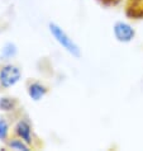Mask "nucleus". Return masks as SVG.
I'll use <instances>...</instances> for the list:
<instances>
[{
    "label": "nucleus",
    "instance_id": "obj_9",
    "mask_svg": "<svg viewBox=\"0 0 143 151\" xmlns=\"http://www.w3.org/2000/svg\"><path fill=\"white\" fill-rule=\"evenodd\" d=\"M10 149H14V150H20V151H29L31 147H29V145L27 144L26 141H23L22 138H13L9 144H8Z\"/></svg>",
    "mask_w": 143,
    "mask_h": 151
},
{
    "label": "nucleus",
    "instance_id": "obj_6",
    "mask_svg": "<svg viewBox=\"0 0 143 151\" xmlns=\"http://www.w3.org/2000/svg\"><path fill=\"white\" fill-rule=\"evenodd\" d=\"M128 15L134 18L143 17V0H130L128 5Z\"/></svg>",
    "mask_w": 143,
    "mask_h": 151
},
{
    "label": "nucleus",
    "instance_id": "obj_3",
    "mask_svg": "<svg viewBox=\"0 0 143 151\" xmlns=\"http://www.w3.org/2000/svg\"><path fill=\"white\" fill-rule=\"evenodd\" d=\"M113 33H114L115 40L122 42V43H128V42H130L136 37L134 28L127 22H123V20H119V22H117L114 24Z\"/></svg>",
    "mask_w": 143,
    "mask_h": 151
},
{
    "label": "nucleus",
    "instance_id": "obj_4",
    "mask_svg": "<svg viewBox=\"0 0 143 151\" xmlns=\"http://www.w3.org/2000/svg\"><path fill=\"white\" fill-rule=\"evenodd\" d=\"M14 132L16 137L22 138L23 141H26L28 145L32 144L33 141V136H32V126L29 123L28 119H20L18 121V123L15 124Z\"/></svg>",
    "mask_w": 143,
    "mask_h": 151
},
{
    "label": "nucleus",
    "instance_id": "obj_7",
    "mask_svg": "<svg viewBox=\"0 0 143 151\" xmlns=\"http://www.w3.org/2000/svg\"><path fill=\"white\" fill-rule=\"evenodd\" d=\"M16 53H18V47H16L15 43H13V42H6L1 48V58L3 60L13 58L16 56Z\"/></svg>",
    "mask_w": 143,
    "mask_h": 151
},
{
    "label": "nucleus",
    "instance_id": "obj_5",
    "mask_svg": "<svg viewBox=\"0 0 143 151\" xmlns=\"http://www.w3.org/2000/svg\"><path fill=\"white\" fill-rule=\"evenodd\" d=\"M28 95L29 98L34 102H39L41 99H43L46 94H47V88L43 84H41L38 81H33L28 85Z\"/></svg>",
    "mask_w": 143,
    "mask_h": 151
},
{
    "label": "nucleus",
    "instance_id": "obj_10",
    "mask_svg": "<svg viewBox=\"0 0 143 151\" xmlns=\"http://www.w3.org/2000/svg\"><path fill=\"white\" fill-rule=\"evenodd\" d=\"M8 135H9V124L5 118H0V140L5 141Z\"/></svg>",
    "mask_w": 143,
    "mask_h": 151
},
{
    "label": "nucleus",
    "instance_id": "obj_2",
    "mask_svg": "<svg viewBox=\"0 0 143 151\" xmlns=\"http://www.w3.org/2000/svg\"><path fill=\"white\" fill-rule=\"evenodd\" d=\"M22 79V71L18 66L8 64L0 69V86L4 89L14 86Z\"/></svg>",
    "mask_w": 143,
    "mask_h": 151
},
{
    "label": "nucleus",
    "instance_id": "obj_8",
    "mask_svg": "<svg viewBox=\"0 0 143 151\" xmlns=\"http://www.w3.org/2000/svg\"><path fill=\"white\" fill-rule=\"evenodd\" d=\"M16 107V100L11 96H1L0 98V111L9 112L15 109Z\"/></svg>",
    "mask_w": 143,
    "mask_h": 151
},
{
    "label": "nucleus",
    "instance_id": "obj_1",
    "mask_svg": "<svg viewBox=\"0 0 143 151\" xmlns=\"http://www.w3.org/2000/svg\"><path fill=\"white\" fill-rule=\"evenodd\" d=\"M48 29H49V33L52 35V37L56 40V42L65 50V51H67L70 55H72L74 57H80L81 56L80 47L75 43V41L71 38V37L67 35V33L60 26H58V24L49 23L48 24Z\"/></svg>",
    "mask_w": 143,
    "mask_h": 151
}]
</instances>
